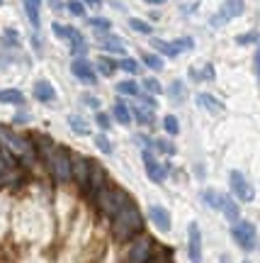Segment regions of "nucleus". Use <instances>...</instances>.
<instances>
[{
	"label": "nucleus",
	"mask_w": 260,
	"mask_h": 263,
	"mask_svg": "<svg viewBox=\"0 0 260 263\" xmlns=\"http://www.w3.org/2000/svg\"><path fill=\"white\" fill-rule=\"evenodd\" d=\"M139 234H144V215L134 202L122 210L119 215L112 219V236L117 241H131Z\"/></svg>",
	"instance_id": "obj_1"
},
{
	"label": "nucleus",
	"mask_w": 260,
	"mask_h": 263,
	"mask_svg": "<svg viewBox=\"0 0 260 263\" xmlns=\"http://www.w3.org/2000/svg\"><path fill=\"white\" fill-rule=\"evenodd\" d=\"M129 202H131V197L127 195V190L119 188V185H107L100 195L95 197L97 210H100L105 217H110V219H114Z\"/></svg>",
	"instance_id": "obj_2"
},
{
	"label": "nucleus",
	"mask_w": 260,
	"mask_h": 263,
	"mask_svg": "<svg viewBox=\"0 0 260 263\" xmlns=\"http://www.w3.org/2000/svg\"><path fill=\"white\" fill-rule=\"evenodd\" d=\"M0 149H5L15 159H25V161H32L34 154H37L32 141L15 134L10 127H0Z\"/></svg>",
	"instance_id": "obj_3"
},
{
	"label": "nucleus",
	"mask_w": 260,
	"mask_h": 263,
	"mask_svg": "<svg viewBox=\"0 0 260 263\" xmlns=\"http://www.w3.org/2000/svg\"><path fill=\"white\" fill-rule=\"evenodd\" d=\"M49 163V171H51V176H54L56 183H68V180L73 178V156H71V151L64 149V146H56L51 151V156L47 159Z\"/></svg>",
	"instance_id": "obj_4"
},
{
	"label": "nucleus",
	"mask_w": 260,
	"mask_h": 263,
	"mask_svg": "<svg viewBox=\"0 0 260 263\" xmlns=\"http://www.w3.org/2000/svg\"><path fill=\"white\" fill-rule=\"evenodd\" d=\"M231 236H233V241L241 246L243 251H255V249H258V229H255V224L248 222V219H238V222H233Z\"/></svg>",
	"instance_id": "obj_5"
},
{
	"label": "nucleus",
	"mask_w": 260,
	"mask_h": 263,
	"mask_svg": "<svg viewBox=\"0 0 260 263\" xmlns=\"http://www.w3.org/2000/svg\"><path fill=\"white\" fill-rule=\"evenodd\" d=\"M151 256H153V239L149 234H139L136 239H131L124 263H149Z\"/></svg>",
	"instance_id": "obj_6"
},
{
	"label": "nucleus",
	"mask_w": 260,
	"mask_h": 263,
	"mask_svg": "<svg viewBox=\"0 0 260 263\" xmlns=\"http://www.w3.org/2000/svg\"><path fill=\"white\" fill-rule=\"evenodd\" d=\"M107 185H110V180H107V171H105L97 161H90V176H88V183H85V195L95 202V197L100 195Z\"/></svg>",
	"instance_id": "obj_7"
},
{
	"label": "nucleus",
	"mask_w": 260,
	"mask_h": 263,
	"mask_svg": "<svg viewBox=\"0 0 260 263\" xmlns=\"http://www.w3.org/2000/svg\"><path fill=\"white\" fill-rule=\"evenodd\" d=\"M229 185H231V193L236 195V200H241V202H253L255 190H253V185L248 183V178L243 176L241 171H231V173H229Z\"/></svg>",
	"instance_id": "obj_8"
},
{
	"label": "nucleus",
	"mask_w": 260,
	"mask_h": 263,
	"mask_svg": "<svg viewBox=\"0 0 260 263\" xmlns=\"http://www.w3.org/2000/svg\"><path fill=\"white\" fill-rule=\"evenodd\" d=\"M187 256L190 263H202V232L195 222H190L187 227Z\"/></svg>",
	"instance_id": "obj_9"
},
{
	"label": "nucleus",
	"mask_w": 260,
	"mask_h": 263,
	"mask_svg": "<svg viewBox=\"0 0 260 263\" xmlns=\"http://www.w3.org/2000/svg\"><path fill=\"white\" fill-rule=\"evenodd\" d=\"M144 168H146V176H149L153 183H163L166 180V176H168V166L166 163H158L156 159H153V154L151 151H146L144 149Z\"/></svg>",
	"instance_id": "obj_10"
},
{
	"label": "nucleus",
	"mask_w": 260,
	"mask_h": 263,
	"mask_svg": "<svg viewBox=\"0 0 260 263\" xmlns=\"http://www.w3.org/2000/svg\"><path fill=\"white\" fill-rule=\"evenodd\" d=\"M71 71H73V76L78 81H83V83H88V85L97 83V76H95L93 66L88 64V59H75L73 64H71Z\"/></svg>",
	"instance_id": "obj_11"
},
{
	"label": "nucleus",
	"mask_w": 260,
	"mask_h": 263,
	"mask_svg": "<svg viewBox=\"0 0 260 263\" xmlns=\"http://www.w3.org/2000/svg\"><path fill=\"white\" fill-rule=\"evenodd\" d=\"M149 217H151V222H153L161 232H170L173 219H170V212H168L163 205H151L149 207Z\"/></svg>",
	"instance_id": "obj_12"
},
{
	"label": "nucleus",
	"mask_w": 260,
	"mask_h": 263,
	"mask_svg": "<svg viewBox=\"0 0 260 263\" xmlns=\"http://www.w3.org/2000/svg\"><path fill=\"white\" fill-rule=\"evenodd\" d=\"M64 37H68L71 51H73L78 59L83 57V54H88V42H85L83 34H81V32H78L75 27H66V34H64Z\"/></svg>",
	"instance_id": "obj_13"
},
{
	"label": "nucleus",
	"mask_w": 260,
	"mask_h": 263,
	"mask_svg": "<svg viewBox=\"0 0 260 263\" xmlns=\"http://www.w3.org/2000/svg\"><path fill=\"white\" fill-rule=\"evenodd\" d=\"M88 176H90V161L83 156H73V180H78V185L85 188Z\"/></svg>",
	"instance_id": "obj_14"
},
{
	"label": "nucleus",
	"mask_w": 260,
	"mask_h": 263,
	"mask_svg": "<svg viewBox=\"0 0 260 263\" xmlns=\"http://www.w3.org/2000/svg\"><path fill=\"white\" fill-rule=\"evenodd\" d=\"M34 98H37L39 103H54L56 100L54 85L49 83V81H37V85H34Z\"/></svg>",
	"instance_id": "obj_15"
},
{
	"label": "nucleus",
	"mask_w": 260,
	"mask_h": 263,
	"mask_svg": "<svg viewBox=\"0 0 260 263\" xmlns=\"http://www.w3.org/2000/svg\"><path fill=\"white\" fill-rule=\"evenodd\" d=\"M197 103H199V107H205L207 112H212V115H222L224 112V103L222 100H216V98L209 95V93H199L197 95Z\"/></svg>",
	"instance_id": "obj_16"
},
{
	"label": "nucleus",
	"mask_w": 260,
	"mask_h": 263,
	"mask_svg": "<svg viewBox=\"0 0 260 263\" xmlns=\"http://www.w3.org/2000/svg\"><path fill=\"white\" fill-rule=\"evenodd\" d=\"M243 0H226L224 3V8H222V12H219V17H224V20H233V17H238V15H243Z\"/></svg>",
	"instance_id": "obj_17"
},
{
	"label": "nucleus",
	"mask_w": 260,
	"mask_h": 263,
	"mask_svg": "<svg viewBox=\"0 0 260 263\" xmlns=\"http://www.w3.org/2000/svg\"><path fill=\"white\" fill-rule=\"evenodd\" d=\"M222 212H224V217H226L229 222H238V219H241V210H238V202H236L233 197H229V195H224Z\"/></svg>",
	"instance_id": "obj_18"
},
{
	"label": "nucleus",
	"mask_w": 260,
	"mask_h": 263,
	"mask_svg": "<svg viewBox=\"0 0 260 263\" xmlns=\"http://www.w3.org/2000/svg\"><path fill=\"white\" fill-rule=\"evenodd\" d=\"M112 117H114L119 124H129L131 122V110L127 107L124 100H117V103H114V107H112Z\"/></svg>",
	"instance_id": "obj_19"
},
{
	"label": "nucleus",
	"mask_w": 260,
	"mask_h": 263,
	"mask_svg": "<svg viewBox=\"0 0 260 263\" xmlns=\"http://www.w3.org/2000/svg\"><path fill=\"white\" fill-rule=\"evenodd\" d=\"M100 49L112 51V54H124V44L119 42V37H112V34H105V37L100 39Z\"/></svg>",
	"instance_id": "obj_20"
},
{
	"label": "nucleus",
	"mask_w": 260,
	"mask_h": 263,
	"mask_svg": "<svg viewBox=\"0 0 260 263\" xmlns=\"http://www.w3.org/2000/svg\"><path fill=\"white\" fill-rule=\"evenodd\" d=\"M0 103L5 105H25V95L15 90V88H5V90H0Z\"/></svg>",
	"instance_id": "obj_21"
},
{
	"label": "nucleus",
	"mask_w": 260,
	"mask_h": 263,
	"mask_svg": "<svg viewBox=\"0 0 260 263\" xmlns=\"http://www.w3.org/2000/svg\"><path fill=\"white\" fill-rule=\"evenodd\" d=\"M68 127H71L75 134H90V124H88V120H83L81 115H68Z\"/></svg>",
	"instance_id": "obj_22"
},
{
	"label": "nucleus",
	"mask_w": 260,
	"mask_h": 263,
	"mask_svg": "<svg viewBox=\"0 0 260 263\" xmlns=\"http://www.w3.org/2000/svg\"><path fill=\"white\" fill-rule=\"evenodd\" d=\"M202 200H205L212 210H222V205H224V195L222 193H216V190H212V188L202 193Z\"/></svg>",
	"instance_id": "obj_23"
},
{
	"label": "nucleus",
	"mask_w": 260,
	"mask_h": 263,
	"mask_svg": "<svg viewBox=\"0 0 260 263\" xmlns=\"http://www.w3.org/2000/svg\"><path fill=\"white\" fill-rule=\"evenodd\" d=\"M151 44H153V47H156L161 54H166V57H170V59L180 54V51L175 49V44H170V42H163V39H151Z\"/></svg>",
	"instance_id": "obj_24"
},
{
	"label": "nucleus",
	"mask_w": 260,
	"mask_h": 263,
	"mask_svg": "<svg viewBox=\"0 0 260 263\" xmlns=\"http://www.w3.org/2000/svg\"><path fill=\"white\" fill-rule=\"evenodd\" d=\"M117 68H119V64H117L114 59H107V57L97 59V71H100L103 76H112Z\"/></svg>",
	"instance_id": "obj_25"
},
{
	"label": "nucleus",
	"mask_w": 260,
	"mask_h": 263,
	"mask_svg": "<svg viewBox=\"0 0 260 263\" xmlns=\"http://www.w3.org/2000/svg\"><path fill=\"white\" fill-rule=\"evenodd\" d=\"M117 93L129 95V98H136V95H139V85L134 83V81H122V83H117Z\"/></svg>",
	"instance_id": "obj_26"
},
{
	"label": "nucleus",
	"mask_w": 260,
	"mask_h": 263,
	"mask_svg": "<svg viewBox=\"0 0 260 263\" xmlns=\"http://www.w3.org/2000/svg\"><path fill=\"white\" fill-rule=\"evenodd\" d=\"M168 93H170V98H173L175 103H183V98H185V83H183V81H173L170 88H168Z\"/></svg>",
	"instance_id": "obj_27"
},
{
	"label": "nucleus",
	"mask_w": 260,
	"mask_h": 263,
	"mask_svg": "<svg viewBox=\"0 0 260 263\" xmlns=\"http://www.w3.org/2000/svg\"><path fill=\"white\" fill-rule=\"evenodd\" d=\"M131 115H134L141 124H151V122H153V110H146V107H139V105L131 110Z\"/></svg>",
	"instance_id": "obj_28"
},
{
	"label": "nucleus",
	"mask_w": 260,
	"mask_h": 263,
	"mask_svg": "<svg viewBox=\"0 0 260 263\" xmlns=\"http://www.w3.org/2000/svg\"><path fill=\"white\" fill-rule=\"evenodd\" d=\"M163 129H166L170 137H175L177 132H180V124H177L175 115H166V117H163Z\"/></svg>",
	"instance_id": "obj_29"
},
{
	"label": "nucleus",
	"mask_w": 260,
	"mask_h": 263,
	"mask_svg": "<svg viewBox=\"0 0 260 263\" xmlns=\"http://www.w3.org/2000/svg\"><path fill=\"white\" fill-rule=\"evenodd\" d=\"M88 25L93 29H97V32H110V27H112V22L110 20H105V17H90L88 20Z\"/></svg>",
	"instance_id": "obj_30"
},
{
	"label": "nucleus",
	"mask_w": 260,
	"mask_h": 263,
	"mask_svg": "<svg viewBox=\"0 0 260 263\" xmlns=\"http://www.w3.org/2000/svg\"><path fill=\"white\" fill-rule=\"evenodd\" d=\"M144 90L151 95H161L163 93V85L158 83L156 78H144Z\"/></svg>",
	"instance_id": "obj_31"
},
{
	"label": "nucleus",
	"mask_w": 260,
	"mask_h": 263,
	"mask_svg": "<svg viewBox=\"0 0 260 263\" xmlns=\"http://www.w3.org/2000/svg\"><path fill=\"white\" fill-rule=\"evenodd\" d=\"M129 25H131V29H136V32H141V34H151V32H153L149 22H144V20H139V17H131Z\"/></svg>",
	"instance_id": "obj_32"
},
{
	"label": "nucleus",
	"mask_w": 260,
	"mask_h": 263,
	"mask_svg": "<svg viewBox=\"0 0 260 263\" xmlns=\"http://www.w3.org/2000/svg\"><path fill=\"white\" fill-rule=\"evenodd\" d=\"M144 64L149 66V68H153V71H161L163 68V61H161V57H156V54H144Z\"/></svg>",
	"instance_id": "obj_33"
},
{
	"label": "nucleus",
	"mask_w": 260,
	"mask_h": 263,
	"mask_svg": "<svg viewBox=\"0 0 260 263\" xmlns=\"http://www.w3.org/2000/svg\"><path fill=\"white\" fill-rule=\"evenodd\" d=\"M156 149L161 151V154H168V156H173L175 154V144L168 139H156Z\"/></svg>",
	"instance_id": "obj_34"
},
{
	"label": "nucleus",
	"mask_w": 260,
	"mask_h": 263,
	"mask_svg": "<svg viewBox=\"0 0 260 263\" xmlns=\"http://www.w3.org/2000/svg\"><path fill=\"white\" fill-rule=\"evenodd\" d=\"M149 263H173V254L166 251V249H161V251H156V254L151 256Z\"/></svg>",
	"instance_id": "obj_35"
},
{
	"label": "nucleus",
	"mask_w": 260,
	"mask_h": 263,
	"mask_svg": "<svg viewBox=\"0 0 260 263\" xmlns=\"http://www.w3.org/2000/svg\"><path fill=\"white\" fill-rule=\"evenodd\" d=\"M95 144H97V149L103 151V154H112V141L105 137V134H97L95 137Z\"/></svg>",
	"instance_id": "obj_36"
},
{
	"label": "nucleus",
	"mask_w": 260,
	"mask_h": 263,
	"mask_svg": "<svg viewBox=\"0 0 260 263\" xmlns=\"http://www.w3.org/2000/svg\"><path fill=\"white\" fill-rule=\"evenodd\" d=\"M119 68L122 71H127V73H139V64H136L134 59H122Z\"/></svg>",
	"instance_id": "obj_37"
},
{
	"label": "nucleus",
	"mask_w": 260,
	"mask_h": 263,
	"mask_svg": "<svg viewBox=\"0 0 260 263\" xmlns=\"http://www.w3.org/2000/svg\"><path fill=\"white\" fill-rule=\"evenodd\" d=\"M95 122H97V127H100V129H110V127H112V120H110V115H107V112H97V115H95Z\"/></svg>",
	"instance_id": "obj_38"
},
{
	"label": "nucleus",
	"mask_w": 260,
	"mask_h": 263,
	"mask_svg": "<svg viewBox=\"0 0 260 263\" xmlns=\"http://www.w3.org/2000/svg\"><path fill=\"white\" fill-rule=\"evenodd\" d=\"M173 44H175V49H177V51H187V49H192V47H195V42H192V39H190V37L175 39Z\"/></svg>",
	"instance_id": "obj_39"
},
{
	"label": "nucleus",
	"mask_w": 260,
	"mask_h": 263,
	"mask_svg": "<svg viewBox=\"0 0 260 263\" xmlns=\"http://www.w3.org/2000/svg\"><path fill=\"white\" fill-rule=\"evenodd\" d=\"M68 10L73 12L75 17H83V15H85V8H83V3H78V0H68Z\"/></svg>",
	"instance_id": "obj_40"
},
{
	"label": "nucleus",
	"mask_w": 260,
	"mask_h": 263,
	"mask_svg": "<svg viewBox=\"0 0 260 263\" xmlns=\"http://www.w3.org/2000/svg\"><path fill=\"white\" fill-rule=\"evenodd\" d=\"M141 103L146 105L149 110H156V98H153L151 93H144V95H141Z\"/></svg>",
	"instance_id": "obj_41"
},
{
	"label": "nucleus",
	"mask_w": 260,
	"mask_h": 263,
	"mask_svg": "<svg viewBox=\"0 0 260 263\" xmlns=\"http://www.w3.org/2000/svg\"><path fill=\"white\" fill-rule=\"evenodd\" d=\"M255 39H258V34H255V32H248V34H241L236 42H238V44H251V42H255Z\"/></svg>",
	"instance_id": "obj_42"
},
{
	"label": "nucleus",
	"mask_w": 260,
	"mask_h": 263,
	"mask_svg": "<svg viewBox=\"0 0 260 263\" xmlns=\"http://www.w3.org/2000/svg\"><path fill=\"white\" fill-rule=\"evenodd\" d=\"M83 103H85V105H90V107H97V105H100V103H97V98H93V95H85Z\"/></svg>",
	"instance_id": "obj_43"
},
{
	"label": "nucleus",
	"mask_w": 260,
	"mask_h": 263,
	"mask_svg": "<svg viewBox=\"0 0 260 263\" xmlns=\"http://www.w3.org/2000/svg\"><path fill=\"white\" fill-rule=\"evenodd\" d=\"M255 76H258V81H260V47H258V51H255Z\"/></svg>",
	"instance_id": "obj_44"
},
{
	"label": "nucleus",
	"mask_w": 260,
	"mask_h": 263,
	"mask_svg": "<svg viewBox=\"0 0 260 263\" xmlns=\"http://www.w3.org/2000/svg\"><path fill=\"white\" fill-rule=\"evenodd\" d=\"M146 3H149V5H163L166 0H146Z\"/></svg>",
	"instance_id": "obj_45"
},
{
	"label": "nucleus",
	"mask_w": 260,
	"mask_h": 263,
	"mask_svg": "<svg viewBox=\"0 0 260 263\" xmlns=\"http://www.w3.org/2000/svg\"><path fill=\"white\" fill-rule=\"evenodd\" d=\"M49 3H51V8H54V10L61 8V3H58V0H49Z\"/></svg>",
	"instance_id": "obj_46"
},
{
	"label": "nucleus",
	"mask_w": 260,
	"mask_h": 263,
	"mask_svg": "<svg viewBox=\"0 0 260 263\" xmlns=\"http://www.w3.org/2000/svg\"><path fill=\"white\" fill-rule=\"evenodd\" d=\"M85 3H88V5H100L103 0H85Z\"/></svg>",
	"instance_id": "obj_47"
},
{
	"label": "nucleus",
	"mask_w": 260,
	"mask_h": 263,
	"mask_svg": "<svg viewBox=\"0 0 260 263\" xmlns=\"http://www.w3.org/2000/svg\"><path fill=\"white\" fill-rule=\"evenodd\" d=\"M219 263H231V258H229V256H222V258H219Z\"/></svg>",
	"instance_id": "obj_48"
},
{
	"label": "nucleus",
	"mask_w": 260,
	"mask_h": 263,
	"mask_svg": "<svg viewBox=\"0 0 260 263\" xmlns=\"http://www.w3.org/2000/svg\"><path fill=\"white\" fill-rule=\"evenodd\" d=\"M29 3H32V5H37V8L42 5V0H29Z\"/></svg>",
	"instance_id": "obj_49"
},
{
	"label": "nucleus",
	"mask_w": 260,
	"mask_h": 263,
	"mask_svg": "<svg viewBox=\"0 0 260 263\" xmlns=\"http://www.w3.org/2000/svg\"><path fill=\"white\" fill-rule=\"evenodd\" d=\"M3 3H5V0H0V5H3Z\"/></svg>",
	"instance_id": "obj_50"
},
{
	"label": "nucleus",
	"mask_w": 260,
	"mask_h": 263,
	"mask_svg": "<svg viewBox=\"0 0 260 263\" xmlns=\"http://www.w3.org/2000/svg\"><path fill=\"white\" fill-rule=\"evenodd\" d=\"M243 263H251V261H243Z\"/></svg>",
	"instance_id": "obj_51"
}]
</instances>
